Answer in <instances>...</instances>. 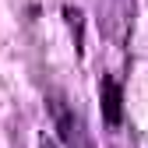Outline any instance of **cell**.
Returning a JSON list of instances; mask_svg holds the SVG:
<instances>
[{"label":"cell","instance_id":"cell-1","mask_svg":"<svg viewBox=\"0 0 148 148\" xmlns=\"http://www.w3.org/2000/svg\"><path fill=\"white\" fill-rule=\"evenodd\" d=\"M120 102H123L120 85H116L113 78H106V81H102V120H106L109 127L120 123Z\"/></svg>","mask_w":148,"mask_h":148},{"label":"cell","instance_id":"cell-2","mask_svg":"<svg viewBox=\"0 0 148 148\" xmlns=\"http://www.w3.org/2000/svg\"><path fill=\"white\" fill-rule=\"evenodd\" d=\"M39 148H57V145H53L49 138H42V141H39Z\"/></svg>","mask_w":148,"mask_h":148}]
</instances>
